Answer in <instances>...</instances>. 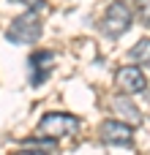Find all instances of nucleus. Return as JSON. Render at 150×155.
Segmentation results:
<instances>
[{"label": "nucleus", "instance_id": "nucleus-8", "mask_svg": "<svg viewBox=\"0 0 150 155\" xmlns=\"http://www.w3.org/2000/svg\"><path fill=\"white\" fill-rule=\"evenodd\" d=\"M128 57H131V60H137V63H148V60H150V38L139 41V44L128 52Z\"/></svg>", "mask_w": 150, "mask_h": 155}, {"label": "nucleus", "instance_id": "nucleus-7", "mask_svg": "<svg viewBox=\"0 0 150 155\" xmlns=\"http://www.w3.org/2000/svg\"><path fill=\"white\" fill-rule=\"evenodd\" d=\"M112 109H115L118 114H123V117H128L131 123H139V120H142V114H139V112L134 109V104L128 101V95H118V98L112 101Z\"/></svg>", "mask_w": 150, "mask_h": 155}, {"label": "nucleus", "instance_id": "nucleus-4", "mask_svg": "<svg viewBox=\"0 0 150 155\" xmlns=\"http://www.w3.org/2000/svg\"><path fill=\"white\" fill-rule=\"evenodd\" d=\"M115 87L123 95H139V93L148 90V79H145V74L137 65H123L115 74Z\"/></svg>", "mask_w": 150, "mask_h": 155}, {"label": "nucleus", "instance_id": "nucleus-5", "mask_svg": "<svg viewBox=\"0 0 150 155\" xmlns=\"http://www.w3.org/2000/svg\"><path fill=\"white\" fill-rule=\"evenodd\" d=\"M101 139L107 144H115V147H128L134 142V131H131L128 123L107 120V123H101Z\"/></svg>", "mask_w": 150, "mask_h": 155}, {"label": "nucleus", "instance_id": "nucleus-1", "mask_svg": "<svg viewBox=\"0 0 150 155\" xmlns=\"http://www.w3.org/2000/svg\"><path fill=\"white\" fill-rule=\"evenodd\" d=\"M38 38H41V19L36 16L33 8H27L25 14H19V16L8 25V30H5V41H11V44H16V46H22V44H36Z\"/></svg>", "mask_w": 150, "mask_h": 155}, {"label": "nucleus", "instance_id": "nucleus-6", "mask_svg": "<svg viewBox=\"0 0 150 155\" xmlns=\"http://www.w3.org/2000/svg\"><path fill=\"white\" fill-rule=\"evenodd\" d=\"M52 63H55V54L52 52H44V49L30 57L27 68H30V84L33 87H38V84L46 82V76L52 74Z\"/></svg>", "mask_w": 150, "mask_h": 155}, {"label": "nucleus", "instance_id": "nucleus-11", "mask_svg": "<svg viewBox=\"0 0 150 155\" xmlns=\"http://www.w3.org/2000/svg\"><path fill=\"white\" fill-rule=\"evenodd\" d=\"M14 155H49V153H44V150H19Z\"/></svg>", "mask_w": 150, "mask_h": 155}, {"label": "nucleus", "instance_id": "nucleus-2", "mask_svg": "<svg viewBox=\"0 0 150 155\" xmlns=\"http://www.w3.org/2000/svg\"><path fill=\"white\" fill-rule=\"evenodd\" d=\"M79 117L74 114H66V112H49L41 117L38 123V134L46 136V139H63V136H71L79 131Z\"/></svg>", "mask_w": 150, "mask_h": 155}, {"label": "nucleus", "instance_id": "nucleus-10", "mask_svg": "<svg viewBox=\"0 0 150 155\" xmlns=\"http://www.w3.org/2000/svg\"><path fill=\"white\" fill-rule=\"evenodd\" d=\"M16 3H22V5H27V8H33V11L44 5V0H16Z\"/></svg>", "mask_w": 150, "mask_h": 155}, {"label": "nucleus", "instance_id": "nucleus-3", "mask_svg": "<svg viewBox=\"0 0 150 155\" xmlns=\"http://www.w3.org/2000/svg\"><path fill=\"white\" fill-rule=\"evenodd\" d=\"M131 22H134V14H131L128 3H123V0H115V3H109V8L104 11L101 30H104L109 38H118V35H123V33L131 27Z\"/></svg>", "mask_w": 150, "mask_h": 155}, {"label": "nucleus", "instance_id": "nucleus-9", "mask_svg": "<svg viewBox=\"0 0 150 155\" xmlns=\"http://www.w3.org/2000/svg\"><path fill=\"white\" fill-rule=\"evenodd\" d=\"M137 16L145 27H150V0H137Z\"/></svg>", "mask_w": 150, "mask_h": 155}]
</instances>
